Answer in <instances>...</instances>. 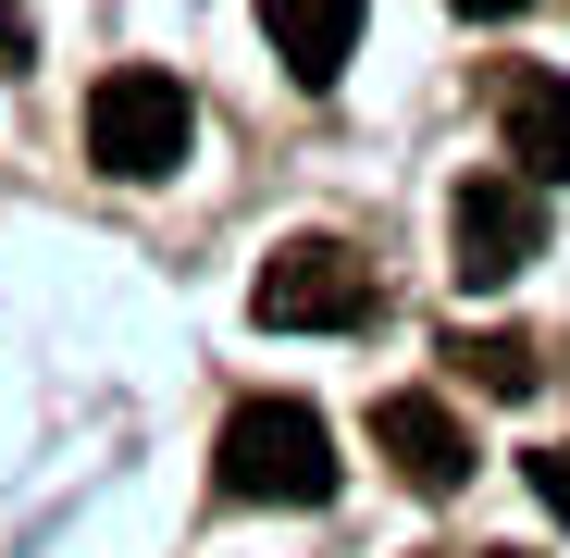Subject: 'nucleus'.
Wrapping results in <instances>:
<instances>
[{
    "label": "nucleus",
    "instance_id": "1",
    "mask_svg": "<svg viewBox=\"0 0 570 558\" xmlns=\"http://www.w3.org/2000/svg\"><path fill=\"white\" fill-rule=\"evenodd\" d=\"M212 484H224L236 509H323V497H335V434H323V410H298V398L224 410Z\"/></svg>",
    "mask_w": 570,
    "mask_h": 558
},
{
    "label": "nucleus",
    "instance_id": "2",
    "mask_svg": "<svg viewBox=\"0 0 570 558\" xmlns=\"http://www.w3.org/2000/svg\"><path fill=\"white\" fill-rule=\"evenodd\" d=\"M186 137H199V112H186V87H174V75L125 62V75H100V87H87V161H100V174L161 186V174L186 161Z\"/></svg>",
    "mask_w": 570,
    "mask_h": 558
},
{
    "label": "nucleus",
    "instance_id": "3",
    "mask_svg": "<svg viewBox=\"0 0 570 558\" xmlns=\"http://www.w3.org/2000/svg\"><path fill=\"white\" fill-rule=\"evenodd\" d=\"M446 261H459L471 298L521 286V273L546 261V186L533 174H471L459 199H446Z\"/></svg>",
    "mask_w": 570,
    "mask_h": 558
},
{
    "label": "nucleus",
    "instance_id": "4",
    "mask_svg": "<svg viewBox=\"0 0 570 558\" xmlns=\"http://www.w3.org/2000/svg\"><path fill=\"white\" fill-rule=\"evenodd\" d=\"M248 311H261L273 335H347V323L372 311V261H360L347 236H285V248L261 261Z\"/></svg>",
    "mask_w": 570,
    "mask_h": 558
},
{
    "label": "nucleus",
    "instance_id": "5",
    "mask_svg": "<svg viewBox=\"0 0 570 558\" xmlns=\"http://www.w3.org/2000/svg\"><path fill=\"white\" fill-rule=\"evenodd\" d=\"M372 447L397 459V484H410V497H459V484H471V434H459V410L422 398V385L372 398Z\"/></svg>",
    "mask_w": 570,
    "mask_h": 558
},
{
    "label": "nucleus",
    "instance_id": "6",
    "mask_svg": "<svg viewBox=\"0 0 570 558\" xmlns=\"http://www.w3.org/2000/svg\"><path fill=\"white\" fill-rule=\"evenodd\" d=\"M360 26H372V0H261V38L285 50V75H311V87L347 75Z\"/></svg>",
    "mask_w": 570,
    "mask_h": 558
},
{
    "label": "nucleus",
    "instance_id": "7",
    "mask_svg": "<svg viewBox=\"0 0 570 558\" xmlns=\"http://www.w3.org/2000/svg\"><path fill=\"white\" fill-rule=\"evenodd\" d=\"M497 137L533 186H570V75H521L509 100H497Z\"/></svg>",
    "mask_w": 570,
    "mask_h": 558
},
{
    "label": "nucleus",
    "instance_id": "8",
    "mask_svg": "<svg viewBox=\"0 0 570 558\" xmlns=\"http://www.w3.org/2000/svg\"><path fill=\"white\" fill-rule=\"evenodd\" d=\"M446 360H459L484 398H533V372H546V360H533V335H459Z\"/></svg>",
    "mask_w": 570,
    "mask_h": 558
},
{
    "label": "nucleus",
    "instance_id": "9",
    "mask_svg": "<svg viewBox=\"0 0 570 558\" xmlns=\"http://www.w3.org/2000/svg\"><path fill=\"white\" fill-rule=\"evenodd\" d=\"M521 472H533V497H546V509L570 521V447H533V459H521Z\"/></svg>",
    "mask_w": 570,
    "mask_h": 558
},
{
    "label": "nucleus",
    "instance_id": "10",
    "mask_svg": "<svg viewBox=\"0 0 570 558\" xmlns=\"http://www.w3.org/2000/svg\"><path fill=\"white\" fill-rule=\"evenodd\" d=\"M459 13H471V26H497V13H521V0H459Z\"/></svg>",
    "mask_w": 570,
    "mask_h": 558
},
{
    "label": "nucleus",
    "instance_id": "11",
    "mask_svg": "<svg viewBox=\"0 0 570 558\" xmlns=\"http://www.w3.org/2000/svg\"><path fill=\"white\" fill-rule=\"evenodd\" d=\"M497 558H521V546H497Z\"/></svg>",
    "mask_w": 570,
    "mask_h": 558
}]
</instances>
